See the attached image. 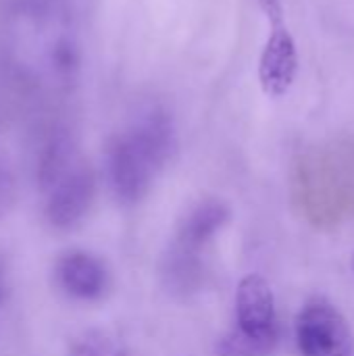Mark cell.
Instances as JSON below:
<instances>
[{
    "mask_svg": "<svg viewBox=\"0 0 354 356\" xmlns=\"http://www.w3.org/2000/svg\"><path fill=\"white\" fill-rule=\"evenodd\" d=\"M273 350H275L273 346L252 342L242 334H238L236 330L217 342V356H269Z\"/></svg>",
    "mask_w": 354,
    "mask_h": 356,
    "instance_id": "10",
    "label": "cell"
},
{
    "mask_svg": "<svg viewBox=\"0 0 354 356\" xmlns=\"http://www.w3.org/2000/svg\"><path fill=\"white\" fill-rule=\"evenodd\" d=\"M236 332L244 338L277 346L280 327L275 313V298L269 282L261 275H246L238 284L236 292Z\"/></svg>",
    "mask_w": 354,
    "mask_h": 356,
    "instance_id": "5",
    "label": "cell"
},
{
    "mask_svg": "<svg viewBox=\"0 0 354 356\" xmlns=\"http://www.w3.org/2000/svg\"><path fill=\"white\" fill-rule=\"evenodd\" d=\"M296 344L303 356H353L354 338L342 313L325 298L309 300L296 317Z\"/></svg>",
    "mask_w": 354,
    "mask_h": 356,
    "instance_id": "4",
    "label": "cell"
},
{
    "mask_svg": "<svg viewBox=\"0 0 354 356\" xmlns=\"http://www.w3.org/2000/svg\"><path fill=\"white\" fill-rule=\"evenodd\" d=\"M44 215L46 221L61 232L73 229L90 213L96 196V177L92 169L81 161L67 175H63L46 192Z\"/></svg>",
    "mask_w": 354,
    "mask_h": 356,
    "instance_id": "6",
    "label": "cell"
},
{
    "mask_svg": "<svg viewBox=\"0 0 354 356\" xmlns=\"http://www.w3.org/2000/svg\"><path fill=\"white\" fill-rule=\"evenodd\" d=\"M259 6L271 25L259 58V81L267 96L282 98L290 92L298 73L296 42L284 21L282 0H259Z\"/></svg>",
    "mask_w": 354,
    "mask_h": 356,
    "instance_id": "3",
    "label": "cell"
},
{
    "mask_svg": "<svg viewBox=\"0 0 354 356\" xmlns=\"http://www.w3.org/2000/svg\"><path fill=\"white\" fill-rule=\"evenodd\" d=\"M56 286L75 300L92 302L108 290V269L102 259L86 250H69L54 265Z\"/></svg>",
    "mask_w": 354,
    "mask_h": 356,
    "instance_id": "7",
    "label": "cell"
},
{
    "mask_svg": "<svg viewBox=\"0 0 354 356\" xmlns=\"http://www.w3.org/2000/svg\"><path fill=\"white\" fill-rule=\"evenodd\" d=\"M15 296V273L8 254L0 252V338L8 327V317Z\"/></svg>",
    "mask_w": 354,
    "mask_h": 356,
    "instance_id": "11",
    "label": "cell"
},
{
    "mask_svg": "<svg viewBox=\"0 0 354 356\" xmlns=\"http://www.w3.org/2000/svg\"><path fill=\"white\" fill-rule=\"evenodd\" d=\"M163 277L171 292L188 294L194 292L202 282V263L196 252L184 250L179 246H171L169 254L165 257Z\"/></svg>",
    "mask_w": 354,
    "mask_h": 356,
    "instance_id": "9",
    "label": "cell"
},
{
    "mask_svg": "<svg viewBox=\"0 0 354 356\" xmlns=\"http://www.w3.org/2000/svg\"><path fill=\"white\" fill-rule=\"evenodd\" d=\"M79 69L75 0H0V98L42 125L58 119Z\"/></svg>",
    "mask_w": 354,
    "mask_h": 356,
    "instance_id": "1",
    "label": "cell"
},
{
    "mask_svg": "<svg viewBox=\"0 0 354 356\" xmlns=\"http://www.w3.org/2000/svg\"><path fill=\"white\" fill-rule=\"evenodd\" d=\"M17 177L8 161L0 154V221L13 211L17 202Z\"/></svg>",
    "mask_w": 354,
    "mask_h": 356,
    "instance_id": "13",
    "label": "cell"
},
{
    "mask_svg": "<svg viewBox=\"0 0 354 356\" xmlns=\"http://www.w3.org/2000/svg\"><path fill=\"white\" fill-rule=\"evenodd\" d=\"M175 146L171 117L161 108H150L113 136L106 146L104 171L117 202L138 204L154 184Z\"/></svg>",
    "mask_w": 354,
    "mask_h": 356,
    "instance_id": "2",
    "label": "cell"
},
{
    "mask_svg": "<svg viewBox=\"0 0 354 356\" xmlns=\"http://www.w3.org/2000/svg\"><path fill=\"white\" fill-rule=\"evenodd\" d=\"M351 267H353V271H354V254H353V259H351Z\"/></svg>",
    "mask_w": 354,
    "mask_h": 356,
    "instance_id": "14",
    "label": "cell"
},
{
    "mask_svg": "<svg viewBox=\"0 0 354 356\" xmlns=\"http://www.w3.org/2000/svg\"><path fill=\"white\" fill-rule=\"evenodd\" d=\"M232 213L230 207L221 200H204L198 204L190 215L182 221L177 236H175V246L200 254V250L227 225Z\"/></svg>",
    "mask_w": 354,
    "mask_h": 356,
    "instance_id": "8",
    "label": "cell"
},
{
    "mask_svg": "<svg viewBox=\"0 0 354 356\" xmlns=\"http://www.w3.org/2000/svg\"><path fill=\"white\" fill-rule=\"evenodd\" d=\"M67 356H117V350L102 334L88 332L71 342Z\"/></svg>",
    "mask_w": 354,
    "mask_h": 356,
    "instance_id": "12",
    "label": "cell"
}]
</instances>
